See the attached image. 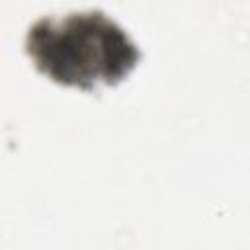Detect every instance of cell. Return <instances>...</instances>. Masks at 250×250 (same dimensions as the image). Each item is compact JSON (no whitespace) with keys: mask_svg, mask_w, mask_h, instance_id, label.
Segmentation results:
<instances>
[{"mask_svg":"<svg viewBox=\"0 0 250 250\" xmlns=\"http://www.w3.org/2000/svg\"><path fill=\"white\" fill-rule=\"evenodd\" d=\"M25 53L53 82L82 90L121 82L141 59L129 33L102 10L35 20L25 33Z\"/></svg>","mask_w":250,"mask_h":250,"instance_id":"1","label":"cell"}]
</instances>
